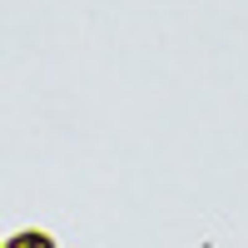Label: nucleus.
Returning <instances> with one entry per match:
<instances>
[{
  "label": "nucleus",
  "instance_id": "1",
  "mask_svg": "<svg viewBox=\"0 0 248 248\" xmlns=\"http://www.w3.org/2000/svg\"><path fill=\"white\" fill-rule=\"evenodd\" d=\"M15 248H50V243H45V238H20Z\"/></svg>",
  "mask_w": 248,
  "mask_h": 248
}]
</instances>
